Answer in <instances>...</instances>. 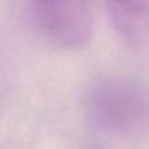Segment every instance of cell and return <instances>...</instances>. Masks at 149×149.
<instances>
[{"label":"cell","mask_w":149,"mask_h":149,"mask_svg":"<svg viewBox=\"0 0 149 149\" xmlns=\"http://www.w3.org/2000/svg\"><path fill=\"white\" fill-rule=\"evenodd\" d=\"M119 34L129 42H139L149 34V0H106Z\"/></svg>","instance_id":"3"},{"label":"cell","mask_w":149,"mask_h":149,"mask_svg":"<svg viewBox=\"0 0 149 149\" xmlns=\"http://www.w3.org/2000/svg\"><path fill=\"white\" fill-rule=\"evenodd\" d=\"M91 116L101 126L129 129L149 118V93L125 78H105L94 84L87 95Z\"/></svg>","instance_id":"1"},{"label":"cell","mask_w":149,"mask_h":149,"mask_svg":"<svg viewBox=\"0 0 149 149\" xmlns=\"http://www.w3.org/2000/svg\"><path fill=\"white\" fill-rule=\"evenodd\" d=\"M33 21L40 36L52 47L79 48L92 30L91 0H35Z\"/></svg>","instance_id":"2"}]
</instances>
